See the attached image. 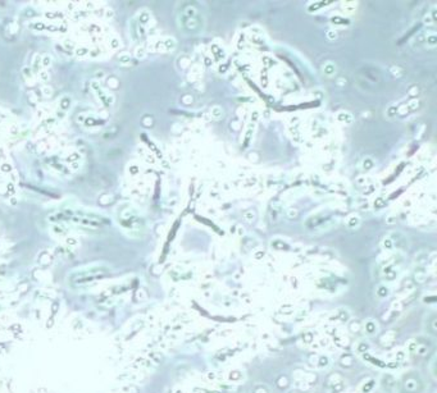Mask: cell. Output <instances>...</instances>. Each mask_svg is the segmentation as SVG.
<instances>
[{
	"instance_id": "1",
	"label": "cell",
	"mask_w": 437,
	"mask_h": 393,
	"mask_svg": "<svg viewBox=\"0 0 437 393\" xmlns=\"http://www.w3.org/2000/svg\"><path fill=\"white\" fill-rule=\"evenodd\" d=\"M110 273V267L104 263H96V264H89L85 267L76 268L72 271L67 277V283L72 288H78L84 287L89 283H93L94 280L100 279Z\"/></svg>"
},
{
	"instance_id": "2",
	"label": "cell",
	"mask_w": 437,
	"mask_h": 393,
	"mask_svg": "<svg viewBox=\"0 0 437 393\" xmlns=\"http://www.w3.org/2000/svg\"><path fill=\"white\" fill-rule=\"evenodd\" d=\"M427 383L421 371L410 369L396 378V392L398 393H423Z\"/></svg>"
},
{
	"instance_id": "3",
	"label": "cell",
	"mask_w": 437,
	"mask_h": 393,
	"mask_svg": "<svg viewBox=\"0 0 437 393\" xmlns=\"http://www.w3.org/2000/svg\"><path fill=\"white\" fill-rule=\"evenodd\" d=\"M180 27L187 33H198L203 27V16L195 5H186L181 13L178 14Z\"/></svg>"
},
{
	"instance_id": "4",
	"label": "cell",
	"mask_w": 437,
	"mask_h": 393,
	"mask_svg": "<svg viewBox=\"0 0 437 393\" xmlns=\"http://www.w3.org/2000/svg\"><path fill=\"white\" fill-rule=\"evenodd\" d=\"M379 390L383 393H392L396 390V377L391 373H382L377 380Z\"/></svg>"
},
{
	"instance_id": "5",
	"label": "cell",
	"mask_w": 437,
	"mask_h": 393,
	"mask_svg": "<svg viewBox=\"0 0 437 393\" xmlns=\"http://www.w3.org/2000/svg\"><path fill=\"white\" fill-rule=\"evenodd\" d=\"M423 331L430 337H437V314L436 311H430L426 314L423 319Z\"/></svg>"
},
{
	"instance_id": "6",
	"label": "cell",
	"mask_w": 437,
	"mask_h": 393,
	"mask_svg": "<svg viewBox=\"0 0 437 393\" xmlns=\"http://www.w3.org/2000/svg\"><path fill=\"white\" fill-rule=\"evenodd\" d=\"M362 332L366 335L367 338H373L379 333V324L376 319L368 318L363 322L362 324Z\"/></svg>"
},
{
	"instance_id": "7",
	"label": "cell",
	"mask_w": 437,
	"mask_h": 393,
	"mask_svg": "<svg viewBox=\"0 0 437 393\" xmlns=\"http://www.w3.org/2000/svg\"><path fill=\"white\" fill-rule=\"evenodd\" d=\"M359 358L362 359V360L366 361L367 364L372 365V366L379 367V369H387V367H395V366H398V364H396V363H394V364H391V363H386V361L379 360V359L375 358V356H373V355L369 354V352H367V354L360 355Z\"/></svg>"
},
{
	"instance_id": "8",
	"label": "cell",
	"mask_w": 437,
	"mask_h": 393,
	"mask_svg": "<svg viewBox=\"0 0 437 393\" xmlns=\"http://www.w3.org/2000/svg\"><path fill=\"white\" fill-rule=\"evenodd\" d=\"M350 318H351V313H350V310L347 307H339L332 314V320L339 323L349 322Z\"/></svg>"
},
{
	"instance_id": "9",
	"label": "cell",
	"mask_w": 437,
	"mask_h": 393,
	"mask_svg": "<svg viewBox=\"0 0 437 393\" xmlns=\"http://www.w3.org/2000/svg\"><path fill=\"white\" fill-rule=\"evenodd\" d=\"M371 351V343H369L367 339H359L358 342H355L354 345V352H355L358 356L363 354H367V352Z\"/></svg>"
},
{
	"instance_id": "10",
	"label": "cell",
	"mask_w": 437,
	"mask_h": 393,
	"mask_svg": "<svg viewBox=\"0 0 437 393\" xmlns=\"http://www.w3.org/2000/svg\"><path fill=\"white\" fill-rule=\"evenodd\" d=\"M376 296L378 297L379 300H383V299H387L390 296V287L386 286L385 283L378 284L376 288Z\"/></svg>"
},
{
	"instance_id": "11",
	"label": "cell",
	"mask_w": 437,
	"mask_h": 393,
	"mask_svg": "<svg viewBox=\"0 0 437 393\" xmlns=\"http://www.w3.org/2000/svg\"><path fill=\"white\" fill-rule=\"evenodd\" d=\"M377 386V380L376 379H372V378H369V379L364 380L360 386V390H362V393H369L372 392L373 388Z\"/></svg>"
},
{
	"instance_id": "12",
	"label": "cell",
	"mask_w": 437,
	"mask_h": 393,
	"mask_svg": "<svg viewBox=\"0 0 437 393\" xmlns=\"http://www.w3.org/2000/svg\"><path fill=\"white\" fill-rule=\"evenodd\" d=\"M436 355H434V356H432V359H431V363H430V366H428V369H430V374H431V377L434 378V379H436Z\"/></svg>"
},
{
	"instance_id": "13",
	"label": "cell",
	"mask_w": 437,
	"mask_h": 393,
	"mask_svg": "<svg viewBox=\"0 0 437 393\" xmlns=\"http://www.w3.org/2000/svg\"><path fill=\"white\" fill-rule=\"evenodd\" d=\"M335 71H336V67H335L334 63H327V64L323 67V72L327 74L328 77H331V76L334 74Z\"/></svg>"
}]
</instances>
